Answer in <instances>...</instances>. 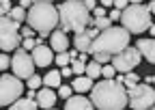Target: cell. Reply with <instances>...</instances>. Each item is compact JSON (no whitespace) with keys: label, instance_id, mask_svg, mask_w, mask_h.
I'll list each match as a JSON object with an SVG mask.
<instances>
[{"label":"cell","instance_id":"obj_2","mask_svg":"<svg viewBox=\"0 0 155 110\" xmlns=\"http://www.w3.org/2000/svg\"><path fill=\"white\" fill-rule=\"evenodd\" d=\"M61 13V28L65 32H84L91 26V11L84 7V0H65L58 7Z\"/></svg>","mask_w":155,"mask_h":110},{"label":"cell","instance_id":"obj_26","mask_svg":"<svg viewBox=\"0 0 155 110\" xmlns=\"http://www.w3.org/2000/svg\"><path fill=\"white\" fill-rule=\"evenodd\" d=\"M56 63L61 65V67H67L71 63V54L69 52H58V56H56Z\"/></svg>","mask_w":155,"mask_h":110},{"label":"cell","instance_id":"obj_9","mask_svg":"<svg viewBox=\"0 0 155 110\" xmlns=\"http://www.w3.org/2000/svg\"><path fill=\"white\" fill-rule=\"evenodd\" d=\"M35 58H32V54H28L24 48H17L15 54H13V63H11V69H13V76L17 78H30L35 76Z\"/></svg>","mask_w":155,"mask_h":110},{"label":"cell","instance_id":"obj_18","mask_svg":"<svg viewBox=\"0 0 155 110\" xmlns=\"http://www.w3.org/2000/svg\"><path fill=\"white\" fill-rule=\"evenodd\" d=\"M9 110H39V104H37V99H17L15 104H11V108Z\"/></svg>","mask_w":155,"mask_h":110},{"label":"cell","instance_id":"obj_22","mask_svg":"<svg viewBox=\"0 0 155 110\" xmlns=\"http://www.w3.org/2000/svg\"><path fill=\"white\" fill-rule=\"evenodd\" d=\"M9 17L13 22H24V20H28V15H26V9H22V7H13L11 9V13H9Z\"/></svg>","mask_w":155,"mask_h":110},{"label":"cell","instance_id":"obj_14","mask_svg":"<svg viewBox=\"0 0 155 110\" xmlns=\"http://www.w3.org/2000/svg\"><path fill=\"white\" fill-rule=\"evenodd\" d=\"M37 104H39V108H43V110L54 108V104H56V93H54V91H50V86L41 88V91L37 93Z\"/></svg>","mask_w":155,"mask_h":110},{"label":"cell","instance_id":"obj_42","mask_svg":"<svg viewBox=\"0 0 155 110\" xmlns=\"http://www.w3.org/2000/svg\"><path fill=\"white\" fill-rule=\"evenodd\" d=\"M144 82H147V84H155V76H147Z\"/></svg>","mask_w":155,"mask_h":110},{"label":"cell","instance_id":"obj_3","mask_svg":"<svg viewBox=\"0 0 155 110\" xmlns=\"http://www.w3.org/2000/svg\"><path fill=\"white\" fill-rule=\"evenodd\" d=\"M61 24V13L52 2H43V5H35L28 11V26H32L39 35H52L56 30V26Z\"/></svg>","mask_w":155,"mask_h":110},{"label":"cell","instance_id":"obj_39","mask_svg":"<svg viewBox=\"0 0 155 110\" xmlns=\"http://www.w3.org/2000/svg\"><path fill=\"white\" fill-rule=\"evenodd\" d=\"M104 15H106V9H104V7L95 9V17H104Z\"/></svg>","mask_w":155,"mask_h":110},{"label":"cell","instance_id":"obj_43","mask_svg":"<svg viewBox=\"0 0 155 110\" xmlns=\"http://www.w3.org/2000/svg\"><path fill=\"white\" fill-rule=\"evenodd\" d=\"M43 2H52V0H35V5H43Z\"/></svg>","mask_w":155,"mask_h":110},{"label":"cell","instance_id":"obj_32","mask_svg":"<svg viewBox=\"0 0 155 110\" xmlns=\"http://www.w3.org/2000/svg\"><path fill=\"white\" fill-rule=\"evenodd\" d=\"M0 9H2V15L11 13V0H0Z\"/></svg>","mask_w":155,"mask_h":110},{"label":"cell","instance_id":"obj_8","mask_svg":"<svg viewBox=\"0 0 155 110\" xmlns=\"http://www.w3.org/2000/svg\"><path fill=\"white\" fill-rule=\"evenodd\" d=\"M22 93H24L22 78L11 76V73H2V78H0V104L11 106L17 99H22Z\"/></svg>","mask_w":155,"mask_h":110},{"label":"cell","instance_id":"obj_7","mask_svg":"<svg viewBox=\"0 0 155 110\" xmlns=\"http://www.w3.org/2000/svg\"><path fill=\"white\" fill-rule=\"evenodd\" d=\"M127 93H129V106L131 110H149L155 106V86L151 84H134L127 88Z\"/></svg>","mask_w":155,"mask_h":110},{"label":"cell","instance_id":"obj_48","mask_svg":"<svg viewBox=\"0 0 155 110\" xmlns=\"http://www.w3.org/2000/svg\"><path fill=\"white\" fill-rule=\"evenodd\" d=\"M153 86H155V84H153Z\"/></svg>","mask_w":155,"mask_h":110},{"label":"cell","instance_id":"obj_28","mask_svg":"<svg viewBox=\"0 0 155 110\" xmlns=\"http://www.w3.org/2000/svg\"><path fill=\"white\" fill-rule=\"evenodd\" d=\"M71 91H73V86H58V95H61L63 99H69L71 97Z\"/></svg>","mask_w":155,"mask_h":110},{"label":"cell","instance_id":"obj_12","mask_svg":"<svg viewBox=\"0 0 155 110\" xmlns=\"http://www.w3.org/2000/svg\"><path fill=\"white\" fill-rule=\"evenodd\" d=\"M93 41H95V37L88 32V28H86L84 32H78V35H75V39H73L75 50H78V52H82V54L93 52Z\"/></svg>","mask_w":155,"mask_h":110},{"label":"cell","instance_id":"obj_24","mask_svg":"<svg viewBox=\"0 0 155 110\" xmlns=\"http://www.w3.org/2000/svg\"><path fill=\"white\" fill-rule=\"evenodd\" d=\"M93 61H97L99 65H110V63H112V56H110V54H106V52H95V54H93Z\"/></svg>","mask_w":155,"mask_h":110},{"label":"cell","instance_id":"obj_21","mask_svg":"<svg viewBox=\"0 0 155 110\" xmlns=\"http://www.w3.org/2000/svg\"><path fill=\"white\" fill-rule=\"evenodd\" d=\"M91 26H95L97 30H108L110 26H112V20H110V17L108 15H104V17H93V22H91Z\"/></svg>","mask_w":155,"mask_h":110},{"label":"cell","instance_id":"obj_11","mask_svg":"<svg viewBox=\"0 0 155 110\" xmlns=\"http://www.w3.org/2000/svg\"><path fill=\"white\" fill-rule=\"evenodd\" d=\"M30 54H32L37 67H48V65H52V61H56L54 54H52V48H48L45 43H43V45H37Z\"/></svg>","mask_w":155,"mask_h":110},{"label":"cell","instance_id":"obj_15","mask_svg":"<svg viewBox=\"0 0 155 110\" xmlns=\"http://www.w3.org/2000/svg\"><path fill=\"white\" fill-rule=\"evenodd\" d=\"M136 48L140 50V54L151 65H155V39H140L138 43H136Z\"/></svg>","mask_w":155,"mask_h":110},{"label":"cell","instance_id":"obj_46","mask_svg":"<svg viewBox=\"0 0 155 110\" xmlns=\"http://www.w3.org/2000/svg\"><path fill=\"white\" fill-rule=\"evenodd\" d=\"M149 110H155V106H153V108H149Z\"/></svg>","mask_w":155,"mask_h":110},{"label":"cell","instance_id":"obj_47","mask_svg":"<svg viewBox=\"0 0 155 110\" xmlns=\"http://www.w3.org/2000/svg\"><path fill=\"white\" fill-rule=\"evenodd\" d=\"M50 110H56V108H50Z\"/></svg>","mask_w":155,"mask_h":110},{"label":"cell","instance_id":"obj_20","mask_svg":"<svg viewBox=\"0 0 155 110\" xmlns=\"http://www.w3.org/2000/svg\"><path fill=\"white\" fill-rule=\"evenodd\" d=\"M101 71H104V65H99L97 61H91V63H86V76L88 78H99L101 76Z\"/></svg>","mask_w":155,"mask_h":110},{"label":"cell","instance_id":"obj_5","mask_svg":"<svg viewBox=\"0 0 155 110\" xmlns=\"http://www.w3.org/2000/svg\"><path fill=\"white\" fill-rule=\"evenodd\" d=\"M121 22L127 32L140 35L147 28H151V11L144 5H129L121 15Z\"/></svg>","mask_w":155,"mask_h":110},{"label":"cell","instance_id":"obj_30","mask_svg":"<svg viewBox=\"0 0 155 110\" xmlns=\"http://www.w3.org/2000/svg\"><path fill=\"white\" fill-rule=\"evenodd\" d=\"M22 48H24L26 52H32V50L37 48V39H24V41H22Z\"/></svg>","mask_w":155,"mask_h":110},{"label":"cell","instance_id":"obj_23","mask_svg":"<svg viewBox=\"0 0 155 110\" xmlns=\"http://www.w3.org/2000/svg\"><path fill=\"white\" fill-rule=\"evenodd\" d=\"M71 69H73V73H86V56L80 54V58H73Z\"/></svg>","mask_w":155,"mask_h":110},{"label":"cell","instance_id":"obj_29","mask_svg":"<svg viewBox=\"0 0 155 110\" xmlns=\"http://www.w3.org/2000/svg\"><path fill=\"white\" fill-rule=\"evenodd\" d=\"M123 84H127V88L134 86V84H138V76H136V73H125V82Z\"/></svg>","mask_w":155,"mask_h":110},{"label":"cell","instance_id":"obj_27","mask_svg":"<svg viewBox=\"0 0 155 110\" xmlns=\"http://www.w3.org/2000/svg\"><path fill=\"white\" fill-rule=\"evenodd\" d=\"M41 84H43V78H39L37 73H35V76H30V78H28V88H35V91H37V88L41 86Z\"/></svg>","mask_w":155,"mask_h":110},{"label":"cell","instance_id":"obj_17","mask_svg":"<svg viewBox=\"0 0 155 110\" xmlns=\"http://www.w3.org/2000/svg\"><path fill=\"white\" fill-rule=\"evenodd\" d=\"M73 91H78V93H84V91H93V78L88 76H78L73 80Z\"/></svg>","mask_w":155,"mask_h":110},{"label":"cell","instance_id":"obj_6","mask_svg":"<svg viewBox=\"0 0 155 110\" xmlns=\"http://www.w3.org/2000/svg\"><path fill=\"white\" fill-rule=\"evenodd\" d=\"M19 28L22 26L13 22L9 15H2V20H0V48H2V52H11L19 48V43L24 41Z\"/></svg>","mask_w":155,"mask_h":110},{"label":"cell","instance_id":"obj_34","mask_svg":"<svg viewBox=\"0 0 155 110\" xmlns=\"http://www.w3.org/2000/svg\"><path fill=\"white\" fill-rule=\"evenodd\" d=\"M11 63H13V58H9L7 54H2V58H0V67H2V69H7Z\"/></svg>","mask_w":155,"mask_h":110},{"label":"cell","instance_id":"obj_37","mask_svg":"<svg viewBox=\"0 0 155 110\" xmlns=\"http://www.w3.org/2000/svg\"><path fill=\"white\" fill-rule=\"evenodd\" d=\"M84 7H86L88 11H95V9H97V5H95V0H84Z\"/></svg>","mask_w":155,"mask_h":110},{"label":"cell","instance_id":"obj_4","mask_svg":"<svg viewBox=\"0 0 155 110\" xmlns=\"http://www.w3.org/2000/svg\"><path fill=\"white\" fill-rule=\"evenodd\" d=\"M125 48H129V32L125 28H119V26H110L108 30H101L99 37L93 41V52H106L110 56L123 52Z\"/></svg>","mask_w":155,"mask_h":110},{"label":"cell","instance_id":"obj_36","mask_svg":"<svg viewBox=\"0 0 155 110\" xmlns=\"http://www.w3.org/2000/svg\"><path fill=\"white\" fill-rule=\"evenodd\" d=\"M19 7H22V9H32L35 7V0H19Z\"/></svg>","mask_w":155,"mask_h":110},{"label":"cell","instance_id":"obj_33","mask_svg":"<svg viewBox=\"0 0 155 110\" xmlns=\"http://www.w3.org/2000/svg\"><path fill=\"white\" fill-rule=\"evenodd\" d=\"M129 7V0H114V9H119V11H125Z\"/></svg>","mask_w":155,"mask_h":110},{"label":"cell","instance_id":"obj_35","mask_svg":"<svg viewBox=\"0 0 155 110\" xmlns=\"http://www.w3.org/2000/svg\"><path fill=\"white\" fill-rule=\"evenodd\" d=\"M121 15H123V11L112 9V11H110V20H112V22H116V20H121Z\"/></svg>","mask_w":155,"mask_h":110},{"label":"cell","instance_id":"obj_44","mask_svg":"<svg viewBox=\"0 0 155 110\" xmlns=\"http://www.w3.org/2000/svg\"><path fill=\"white\" fill-rule=\"evenodd\" d=\"M149 30H151V35L155 37V24H151V28H149Z\"/></svg>","mask_w":155,"mask_h":110},{"label":"cell","instance_id":"obj_45","mask_svg":"<svg viewBox=\"0 0 155 110\" xmlns=\"http://www.w3.org/2000/svg\"><path fill=\"white\" fill-rule=\"evenodd\" d=\"M129 2H131V5H140V2H142V0H129Z\"/></svg>","mask_w":155,"mask_h":110},{"label":"cell","instance_id":"obj_16","mask_svg":"<svg viewBox=\"0 0 155 110\" xmlns=\"http://www.w3.org/2000/svg\"><path fill=\"white\" fill-rule=\"evenodd\" d=\"M52 50H56V52H67V48H69V39H67V32L61 28V30H54L52 32Z\"/></svg>","mask_w":155,"mask_h":110},{"label":"cell","instance_id":"obj_1","mask_svg":"<svg viewBox=\"0 0 155 110\" xmlns=\"http://www.w3.org/2000/svg\"><path fill=\"white\" fill-rule=\"evenodd\" d=\"M91 102L97 110H125V106L129 104V93L121 82L104 80L93 86Z\"/></svg>","mask_w":155,"mask_h":110},{"label":"cell","instance_id":"obj_38","mask_svg":"<svg viewBox=\"0 0 155 110\" xmlns=\"http://www.w3.org/2000/svg\"><path fill=\"white\" fill-rule=\"evenodd\" d=\"M61 73H63L65 78H69V76H73V69H71V67L67 65V67H63V71H61Z\"/></svg>","mask_w":155,"mask_h":110},{"label":"cell","instance_id":"obj_19","mask_svg":"<svg viewBox=\"0 0 155 110\" xmlns=\"http://www.w3.org/2000/svg\"><path fill=\"white\" fill-rule=\"evenodd\" d=\"M43 84L50 88H58L61 86V71H48L43 78Z\"/></svg>","mask_w":155,"mask_h":110},{"label":"cell","instance_id":"obj_10","mask_svg":"<svg viewBox=\"0 0 155 110\" xmlns=\"http://www.w3.org/2000/svg\"><path fill=\"white\" fill-rule=\"evenodd\" d=\"M142 61V54L138 48H125L123 52L119 54H114L112 56V65L116 67V71H121V73H129L134 67H138Z\"/></svg>","mask_w":155,"mask_h":110},{"label":"cell","instance_id":"obj_31","mask_svg":"<svg viewBox=\"0 0 155 110\" xmlns=\"http://www.w3.org/2000/svg\"><path fill=\"white\" fill-rule=\"evenodd\" d=\"M19 32H22L24 39H30L32 32H35V28H32V26H22V28H19Z\"/></svg>","mask_w":155,"mask_h":110},{"label":"cell","instance_id":"obj_41","mask_svg":"<svg viewBox=\"0 0 155 110\" xmlns=\"http://www.w3.org/2000/svg\"><path fill=\"white\" fill-rule=\"evenodd\" d=\"M149 11L155 15V0H151V2H149Z\"/></svg>","mask_w":155,"mask_h":110},{"label":"cell","instance_id":"obj_40","mask_svg":"<svg viewBox=\"0 0 155 110\" xmlns=\"http://www.w3.org/2000/svg\"><path fill=\"white\" fill-rule=\"evenodd\" d=\"M101 5H104V7H112V9H114V0H101Z\"/></svg>","mask_w":155,"mask_h":110},{"label":"cell","instance_id":"obj_25","mask_svg":"<svg viewBox=\"0 0 155 110\" xmlns=\"http://www.w3.org/2000/svg\"><path fill=\"white\" fill-rule=\"evenodd\" d=\"M101 76L106 78V80H114L116 78V67L110 63V65H104V71H101Z\"/></svg>","mask_w":155,"mask_h":110},{"label":"cell","instance_id":"obj_13","mask_svg":"<svg viewBox=\"0 0 155 110\" xmlns=\"http://www.w3.org/2000/svg\"><path fill=\"white\" fill-rule=\"evenodd\" d=\"M93 106H95V104H93L91 99H86V97L80 93V95H71V97L67 99L65 110H95Z\"/></svg>","mask_w":155,"mask_h":110}]
</instances>
